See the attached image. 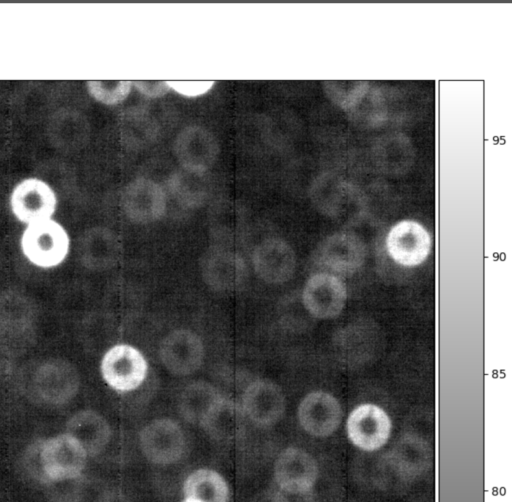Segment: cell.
Returning a JSON list of instances; mask_svg holds the SVG:
<instances>
[{
  "label": "cell",
  "instance_id": "1",
  "mask_svg": "<svg viewBox=\"0 0 512 502\" xmlns=\"http://www.w3.org/2000/svg\"><path fill=\"white\" fill-rule=\"evenodd\" d=\"M21 247L24 255L34 265L53 267L67 256L69 237L59 223L47 219L28 224L22 235Z\"/></svg>",
  "mask_w": 512,
  "mask_h": 502
},
{
  "label": "cell",
  "instance_id": "2",
  "mask_svg": "<svg viewBox=\"0 0 512 502\" xmlns=\"http://www.w3.org/2000/svg\"><path fill=\"white\" fill-rule=\"evenodd\" d=\"M199 265L203 281L217 292L238 291L248 280L249 270L244 258L225 246L207 249Z\"/></svg>",
  "mask_w": 512,
  "mask_h": 502
},
{
  "label": "cell",
  "instance_id": "3",
  "mask_svg": "<svg viewBox=\"0 0 512 502\" xmlns=\"http://www.w3.org/2000/svg\"><path fill=\"white\" fill-rule=\"evenodd\" d=\"M39 456L44 479L60 482L77 478L88 455L74 437L65 433L44 441Z\"/></svg>",
  "mask_w": 512,
  "mask_h": 502
},
{
  "label": "cell",
  "instance_id": "4",
  "mask_svg": "<svg viewBox=\"0 0 512 502\" xmlns=\"http://www.w3.org/2000/svg\"><path fill=\"white\" fill-rule=\"evenodd\" d=\"M100 368L103 379L111 388L118 392H129L143 383L148 365L138 349L128 344H118L105 353Z\"/></svg>",
  "mask_w": 512,
  "mask_h": 502
},
{
  "label": "cell",
  "instance_id": "5",
  "mask_svg": "<svg viewBox=\"0 0 512 502\" xmlns=\"http://www.w3.org/2000/svg\"><path fill=\"white\" fill-rule=\"evenodd\" d=\"M121 208L126 217L138 224L160 220L166 213L167 199L163 188L155 181L139 177L123 189Z\"/></svg>",
  "mask_w": 512,
  "mask_h": 502
},
{
  "label": "cell",
  "instance_id": "6",
  "mask_svg": "<svg viewBox=\"0 0 512 502\" xmlns=\"http://www.w3.org/2000/svg\"><path fill=\"white\" fill-rule=\"evenodd\" d=\"M391 427V420L384 409L370 403L355 407L346 422L349 440L365 451L383 447L390 437Z\"/></svg>",
  "mask_w": 512,
  "mask_h": 502
},
{
  "label": "cell",
  "instance_id": "7",
  "mask_svg": "<svg viewBox=\"0 0 512 502\" xmlns=\"http://www.w3.org/2000/svg\"><path fill=\"white\" fill-rule=\"evenodd\" d=\"M185 445L182 428L171 419L154 420L140 433L141 450L144 456L154 464L175 463L182 457Z\"/></svg>",
  "mask_w": 512,
  "mask_h": 502
},
{
  "label": "cell",
  "instance_id": "8",
  "mask_svg": "<svg viewBox=\"0 0 512 502\" xmlns=\"http://www.w3.org/2000/svg\"><path fill=\"white\" fill-rule=\"evenodd\" d=\"M301 300L305 310L311 316L318 319H331L338 316L345 307L346 286L331 273H316L306 281Z\"/></svg>",
  "mask_w": 512,
  "mask_h": 502
},
{
  "label": "cell",
  "instance_id": "9",
  "mask_svg": "<svg viewBox=\"0 0 512 502\" xmlns=\"http://www.w3.org/2000/svg\"><path fill=\"white\" fill-rule=\"evenodd\" d=\"M274 477L280 490L291 495H303L314 487L318 478L315 459L297 447L284 449L274 465Z\"/></svg>",
  "mask_w": 512,
  "mask_h": 502
},
{
  "label": "cell",
  "instance_id": "10",
  "mask_svg": "<svg viewBox=\"0 0 512 502\" xmlns=\"http://www.w3.org/2000/svg\"><path fill=\"white\" fill-rule=\"evenodd\" d=\"M389 256L399 265L414 267L422 264L431 251V237L418 222L403 220L391 227L385 239Z\"/></svg>",
  "mask_w": 512,
  "mask_h": 502
},
{
  "label": "cell",
  "instance_id": "11",
  "mask_svg": "<svg viewBox=\"0 0 512 502\" xmlns=\"http://www.w3.org/2000/svg\"><path fill=\"white\" fill-rule=\"evenodd\" d=\"M240 405L253 424L270 427L283 417L286 401L282 389L275 382L257 379L243 391Z\"/></svg>",
  "mask_w": 512,
  "mask_h": 502
},
{
  "label": "cell",
  "instance_id": "12",
  "mask_svg": "<svg viewBox=\"0 0 512 502\" xmlns=\"http://www.w3.org/2000/svg\"><path fill=\"white\" fill-rule=\"evenodd\" d=\"M159 356L170 373L186 376L200 368L204 359V345L196 333L188 329H177L162 340Z\"/></svg>",
  "mask_w": 512,
  "mask_h": 502
},
{
  "label": "cell",
  "instance_id": "13",
  "mask_svg": "<svg viewBox=\"0 0 512 502\" xmlns=\"http://www.w3.org/2000/svg\"><path fill=\"white\" fill-rule=\"evenodd\" d=\"M365 258V245L357 236L349 233L326 238L314 252V261L318 266L343 275L357 272Z\"/></svg>",
  "mask_w": 512,
  "mask_h": 502
},
{
  "label": "cell",
  "instance_id": "14",
  "mask_svg": "<svg viewBox=\"0 0 512 502\" xmlns=\"http://www.w3.org/2000/svg\"><path fill=\"white\" fill-rule=\"evenodd\" d=\"M174 151L184 170L202 174L215 163L219 144L207 129L201 126H189L177 135Z\"/></svg>",
  "mask_w": 512,
  "mask_h": 502
},
{
  "label": "cell",
  "instance_id": "15",
  "mask_svg": "<svg viewBox=\"0 0 512 502\" xmlns=\"http://www.w3.org/2000/svg\"><path fill=\"white\" fill-rule=\"evenodd\" d=\"M252 265L256 275L264 282L281 284L293 276L296 256L292 247L283 239L267 238L254 248Z\"/></svg>",
  "mask_w": 512,
  "mask_h": 502
},
{
  "label": "cell",
  "instance_id": "16",
  "mask_svg": "<svg viewBox=\"0 0 512 502\" xmlns=\"http://www.w3.org/2000/svg\"><path fill=\"white\" fill-rule=\"evenodd\" d=\"M56 205L54 191L47 183L36 178L20 182L11 195L13 213L28 224L50 219Z\"/></svg>",
  "mask_w": 512,
  "mask_h": 502
},
{
  "label": "cell",
  "instance_id": "17",
  "mask_svg": "<svg viewBox=\"0 0 512 502\" xmlns=\"http://www.w3.org/2000/svg\"><path fill=\"white\" fill-rule=\"evenodd\" d=\"M298 420L310 435L326 437L339 427L342 409L338 400L324 391L307 394L298 406Z\"/></svg>",
  "mask_w": 512,
  "mask_h": 502
},
{
  "label": "cell",
  "instance_id": "18",
  "mask_svg": "<svg viewBox=\"0 0 512 502\" xmlns=\"http://www.w3.org/2000/svg\"><path fill=\"white\" fill-rule=\"evenodd\" d=\"M34 387L42 400L62 404L71 400L79 388L76 369L63 360H50L35 373Z\"/></svg>",
  "mask_w": 512,
  "mask_h": 502
},
{
  "label": "cell",
  "instance_id": "19",
  "mask_svg": "<svg viewBox=\"0 0 512 502\" xmlns=\"http://www.w3.org/2000/svg\"><path fill=\"white\" fill-rule=\"evenodd\" d=\"M122 255L120 238L111 229L94 227L87 230L79 244L82 264L95 271L110 269Z\"/></svg>",
  "mask_w": 512,
  "mask_h": 502
},
{
  "label": "cell",
  "instance_id": "20",
  "mask_svg": "<svg viewBox=\"0 0 512 502\" xmlns=\"http://www.w3.org/2000/svg\"><path fill=\"white\" fill-rule=\"evenodd\" d=\"M246 420L241 405L222 395L210 408L200 425L211 439L227 443L243 436Z\"/></svg>",
  "mask_w": 512,
  "mask_h": 502
},
{
  "label": "cell",
  "instance_id": "21",
  "mask_svg": "<svg viewBox=\"0 0 512 502\" xmlns=\"http://www.w3.org/2000/svg\"><path fill=\"white\" fill-rule=\"evenodd\" d=\"M66 429L89 456L101 453L111 438V429L106 419L92 410L74 414L67 422Z\"/></svg>",
  "mask_w": 512,
  "mask_h": 502
},
{
  "label": "cell",
  "instance_id": "22",
  "mask_svg": "<svg viewBox=\"0 0 512 502\" xmlns=\"http://www.w3.org/2000/svg\"><path fill=\"white\" fill-rule=\"evenodd\" d=\"M120 137L130 149H143L152 145L159 135L156 120L145 109L129 108L119 117Z\"/></svg>",
  "mask_w": 512,
  "mask_h": 502
},
{
  "label": "cell",
  "instance_id": "23",
  "mask_svg": "<svg viewBox=\"0 0 512 502\" xmlns=\"http://www.w3.org/2000/svg\"><path fill=\"white\" fill-rule=\"evenodd\" d=\"M183 492L187 502H228L225 479L211 469H198L185 480Z\"/></svg>",
  "mask_w": 512,
  "mask_h": 502
},
{
  "label": "cell",
  "instance_id": "24",
  "mask_svg": "<svg viewBox=\"0 0 512 502\" xmlns=\"http://www.w3.org/2000/svg\"><path fill=\"white\" fill-rule=\"evenodd\" d=\"M221 396L219 390L206 381L191 382L180 394L179 412L186 421L200 425L210 408Z\"/></svg>",
  "mask_w": 512,
  "mask_h": 502
},
{
  "label": "cell",
  "instance_id": "25",
  "mask_svg": "<svg viewBox=\"0 0 512 502\" xmlns=\"http://www.w3.org/2000/svg\"><path fill=\"white\" fill-rule=\"evenodd\" d=\"M244 214L232 203L220 205L210 216V233L220 246L234 243L245 230Z\"/></svg>",
  "mask_w": 512,
  "mask_h": 502
},
{
  "label": "cell",
  "instance_id": "26",
  "mask_svg": "<svg viewBox=\"0 0 512 502\" xmlns=\"http://www.w3.org/2000/svg\"><path fill=\"white\" fill-rule=\"evenodd\" d=\"M372 328L367 326H350L347 327L341 334H339V341H337L336 347L337 351H339L342 355L344 354V359L349 361L352 352H354V356H358L357 359H363L362 356L367 352L372 351V346L376 341L373 340V336L376 335L372 333ZM353 356V359H354Z\"/></svg>",
  "mask_w": 512,
  "mask_h": 502
},
{
  "label": "cell",
  "instance_id": "27",
  "mask_svg": "<svg viewBox=\"0 0 512 502\" xmlns=\"http://www.w3.org/2000/svg\"><path fill=\"white\" fill-rule=\"evenodd\" d=\"M88 91L97 101L106 105H115L127 98L132 82L123 80L89 81Z\"/></svg>",
  "mask_w": 512,
  "mask_h": 502
},
{
  "label": "cell",
  "instance_id": "28",
  "mask_svg": "<svg viewBox=\"0 0 512 502\" xmlns=\"http://www.w3.org/2000/svg\"><path fill=\"white\" fill-rule=\"evenodd\" d=\"M170 89L187 98L205 95L214 86V81H167Z\"/></svg>",
  "mask_w": 512,
  "mask_h": 502
},
{
  "label": "cell",
  "instance_id": "29",
  "mask_svg": "<svg viewBox=\"0 0 512 502\" xmlns=\"http://www.w3.org/2000/svg\"><path fill=\"white\" fill-rule=\"evenodd\" d=\"M132 84L144 96L148 98H159L170 90L167 81L139 80Z\"/></svg>",
  "mask_w": 512,
  "mask_h": 502
},
{
  "label": "cell",
  "instance_id": "30",
  "mask_svg": "<svg viewBox=\"0 0 512 502\" xmlns=\"http://www.w3.org/2000/svg\"><path fill=\"white\" fill-rule=\"evenodd\" d=\"M103 502H126L122 497L108 496Z\"/></svg>",
  "mask_w": 512,
  "mask_h": 502
},
{
  "label": "cell",
  "instance_id": "31",
  "mask_svg": "<svg viewBox=\"0 0 512 502\" xmlns=\"http://www.w3.org/2000/svg\"><path fill=\"white\" fill-rule=\"evenodd\" d=\"M182 502H187L186 500L182 501Z\"/></svg>",
  "mask_w": 512,
  "mask_h": 502
},
{
  "label": "cell",
  "instance_id": "32",
  "mask_svg": "<svg viewBox=\"0 0 512 502\" xmlns=\"http://www.w3.org/2000/svg\"><path fill=\"white\" fill-rule=\"evenodd\" d=\"M71 502H73V501H71Z\"/></svg>",
  "mask_w": 512,
  "mask_h": 502
}]
</instances>
